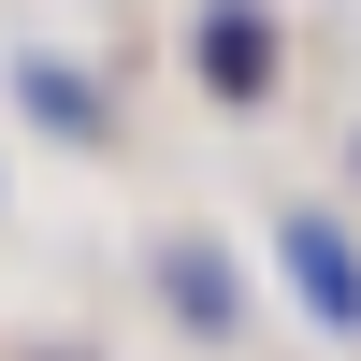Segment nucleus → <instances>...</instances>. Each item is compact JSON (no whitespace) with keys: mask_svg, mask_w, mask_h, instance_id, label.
I'll return each instance as SVG.
<instances>
[{"mask_svg":"<svg viewBox=\"0 0 361 361\" xmlns=\"http://www.w3.org/2000/svg\"><path fill=\"white\" fill-rule=\"evenodd\" d=\"M15 102H29V116H44V130H58V145H87V130H102V87H87V73H73V58H15Z\"/></svg>","mask_w":361,"mask_h":361,"instance_id":"nucleus-3","label":"nucleus"},{"mask_svg":"<svg viewBox=\"0 0 361 361\" xmlns=\"http://www.w3.org/2000/svg\"><path fill=\"white\" fill-rule=\"evenodd\" d=\"M275 275H289V304H304L318 333H361V246H347L333 217H289L275 231Z\"/></svg>","mask_w":361,"mask_h":361,"instance_id":"nucleus-1","label":"nucleus"},{"mask_svg":"<svg viewBox=\"0 0 361 361\" xmlns=\"http://www.w3.org/2000/svg\"><path fill=\"white\" fill-rule=\"evenodd\" d=\"M260 73H275V29H260L246 0H217V15H202V87H217V102H260Z\"/></svg>","mask_w":361,"mask_h":361,"instance_id":"nucleus-2","label":"nucleus"},{"mask_svg":"<svg viewBox=\"0 0 361 361\" xmlns=\"http://www.w3.org/2000/svg\"><path fill=\"white\" fill-rule=\"evenodd\" d=\"M159 289L202 318V333H231V260H217V246H159Z\"/></svg>","mask_w":361,"mask_h":361,"instance_id":"nucleus-4","label":"nucleus"}]
</instances>
